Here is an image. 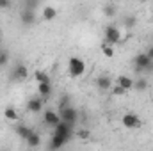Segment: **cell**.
Instances as JSON below:
<instances>
[{
  "mask_svg": "<svg viewBox=\"0 0 153 151\" xmlns=\"http://www.w3.org/2000/svg\"><path fill=\"white\" fill-rule=\"evenodd\" d=\"M71 135H73V126L61 121L57 126H53V137L50 141V148L52 150H61L62 146H66L70 142Z\"/></svg>",
  "mask_w": 153,
  "mask_h": 151,
  "instance_id": "obj_1",
  "label": "cell"
},
{
  "mask_svg": "<svg viewBox=\"0 0 153 151\" xmlns=\"http://www.w3.org/2000/svg\"><path fill=\"white\" fill-rule=\"evenodd\" d=\"M68 71L73 78H78L85 73V62L80 57H70L68 61Z\"/></svg>",
  "mask_w": 153,
  "mask_h": 151,
  "instance_id": "obj_2",
  "label": "cell"
},
{
  "mask_svg": "<svg viewBox=\"0 0 153 151\" xmlns=\"http://www.w3.org/2000/svg\"><path fill=\"white\" fill-rule=\"evenodd\" d=\"M134 64L137 68V71H150L153 70V59L146 53V52H141L134 57Z\"/></svg>",
  "mask_w": 153,
  "mask_h": 151,
  "instance_id": "obj_3",
  "label": "cell"
},
{
  "mask_svg": "<svg viewBox=\"0 0 153 151\" xmlns=\"http://www.w3.org/2000/svg\"><path fill=\"white\" fill-rule=\"evenodd\" d=\"M59 115H61V121H64V123H68L71 126H75V123L78 121V112H76V109H73L71 105L61 107L59 109Z\"/></svg>",
  "mask_w": 153,
  "mask_h": 151,
  "instance_id": "obj_4",
  "label": "cell"
},
{
  "mask_svg": "<svg viewBox=\"0 0 153 151\" xmlns=\"http://www.w3.org/2000/svg\"><path fill=\"white\" fill-rule=\"evenodd\" d=\"M103 38H105V43L109 44H117L121 41V30L114 25H107L103 29Z\"/></svg>",
  "mask_w": 153,
  "mask_h": 151,
  "instance_id": "obj_5",
  "label": "cell"
},
{
  "mask_svg": "<svg viewBox=\"0 0 153 151\" xmlns=\"http://www.w3.org/2000/svg\"><path fill=\"white\" fill-rule=\"evenodd\" d=\"M121 124H123L125 128H128V130H135V128H139V126L143 124V121H141V117H139L137 114L126 112L121 117Z\"/></svg>",
  "mask_w": 153,
  "mask_h": 151,
  "instance_id": "obj_6",
  "label": "cell"
},
{
  "mask_svg": "<svg viewBox=\"0 0 153 151\" xmlns=\"http://www.w3.org/2000/svg\"><path fill=\"white\" fill-rule=\"evenodd\" d=\"M43 121L46 123V126H57L59 123H61V115H59V110L55 112V110H52V109H48V110H45V115H43Z\"/></svg>",
  "mask_w": 153,
  "mask_h": 151,
  "instance_id": "obj_7",
  "label": "cell"
},
{
  "mask_svg": "<svg viewBox=\"0 0 153 151\" xmlns=\"http://www.w3.org/2000/svg\"><path fill=\"white\" fill-rule=\"evenodd\" d=\"M20 20H22V23H23L25 27L34 25V23H36V13H34V9H30V7L23 9V11L20 13Z\"/></svg>",
  "mask_w": 153,
  "mask_h": 151,
  "instance_id": "obj_8",
  "label": "cell"
},
{
  "mask_svg": "<svg viewBox=\"0 0 153 151\" xmlns=\"http://www.w3.org/2000/svg\"><path fill=\"white\" fill-rule=\"evenodd\" d=\"M43 100H45V98H41V96L30 98V100L27 101V110L32 112V114H39L43 110Z\"/></svg>",
  "mask_w": 153,
  "mask_h": 151,
  "instance_id": "obj_9",
  "label": "cell"
},
{
  "mask_svg": "<svg viewBox=\"0 0 153 151\" xmlns=\"http://www.w3.org/2000/svg\"><path fill=\"white\" fill-rule=\"evenodd\" d=\"M27 76H29V70H27V66L18 64V66L14 68V71H13L11 78H13V80H25Z\"/></svg>",
  "mask_w": 153,
  "mask_h": 151,
  "instance_id": "obj_10",
  "label": "cell"
},
{
  "mask_svg": "<svg viewBox=\"0 0 153 151\" xmlns=\"http://www.w3.org/2000/svg\"><path fill=\"white\" fill-rule=\"evenodd\" d=\"M116 84H119L121 87H125L126 91L134 89V78H130L128 75H119L116 78Z\"/></svg>",
  "mask_w": 153,
  "mask_h": 151,
  "instance_id": "obj_11",
  "label": "cell"
},
{
  "mask_svg": "<svg viewBox=\"0 0 153 151\" xmlns=\"http://www.w3.org/2000/svg\"><path fill=\"white\" fill-rule=\"evenodd\" d=\"M38 93L41 98H50V94H52V84L50 82H39Z\"/></svg>",
  "mask_w": 153,
  "mask_h": 151,
  "instance_id": "obj_12",
  "label": "cell"
},
{
  "mask_svg": "<svg viewBox=\"0 0 153 151\" xmlns=\"http://www.w3.org/2000/svg\"><path fill=\"white\" fill-rule=\"evenodd\" d=\"M55 18H57V9L52 7V5H46V7L43 9V20H45V21H52V20H55Z\"/></svg>",
  "mask_w": 153,
  "mask_h": 151,
  "instance_id": "obj_13",
  "label": "cell"
},
{
  "mask_svg": "<svg viewBox=\"0 0 153 151\" xmlns=\"http://www.w3.org/2000/svg\"><path fill=\"white\" fill-rule=\"evenodd\" d=\"M96 85H98L100 91H107V89H111L112 80H111L109 76H98V78H96Z\"/></svg>",
  "mask_w": 153,
  "mask_h": 151,
  "instance_id": "obj_14",
  "label": "cell"
},
{
  "mask_svg": "<svg viewBox=\"0 0 153 151\" xmlns=\"http://www.w3.org/2000/svg\"><path fill=\"white\" fill-rule=\"evenodd\" d=\"M25 142H27L29 148H38L39 144H41V137H39V133H36V132L32 130V133L25 139Z\"/></svg>",
  "mask_w": 153,
  "mask_h": 151,
  "instance_id": "obj_15",
  "label": "cell"
},
{
  "mask_svg": "<svg viewBox=\"0 0 153 151\" xmlns=\"http://www.w3.org/2000/svg\"><path fill=\"white\" fill-rule=\"evenodd\" d=\"M134 89H135L137 93H144V91L148 89V80H146V78H137V80H134Z\"/></svg>",
  "mask_w": 153,
  "mask_h": 151,
  "instance_id": "obj_16",
  "label": "cell"
},
{
  "mask_svg": "<svg viewBox=\"0 0 153 151\" xmlns=\"http://www.w3.org/2000/svg\"><path fill=\"white\" fill-rule=\"evenodd\" d=\"M4 117L7 119V121H18V112H16V109L14 107H5V110H4Z\"/></svg>",
  "mask_w": 153,
  "mask_h": 151,
  "instance_id": "obj_17",
  "label": "cell"
},
{
  "mask_svg": "<svg viewBox=\"0 0 153 151\" xmlns=\"http://www.w3.org/2000/svg\"><path fill=\"white\" fill-rule=\"evenodd\" d=\"M16 133L25 141V139L32 133V130H30V128H27V126H23V124H20V126H16Z\"/></svg>",
  "mask_w": 153,
  "mask_h": 151,
  "instance_id": "obj_18",
  "label": "cell"
},
{
  "mask_svg": "<svg viewBox=\"0 0 153 151\" xmlns=\"http://www.w3.org/2000/svg\"><path fill=\"white\" fill-rule=\"evenodd\" d=\"M102 52H103V55L109 57V59L114 57V48H112V44H109V43H105V41H103V44H102Z\"/></svg>",
  "mask_w": 153,
  "mask_h": 151,
  "instance_id": "obj_19",
  "label": "cell"
},
{
  "mask_svg": "<svg viewBox=\"0 0 153 151\" xmlns=\"http://www.w3.org/2000/svg\"><path fill=\"white\" fill-rule=\"evenodd\" d=\"M34 80H38V84L39 82H50V76H48V73H45V71L38 70V71L34 73Z\"/></svg>",
  "mask_w": 153,
  "mask_h": 151,
  "instance_id": "obj_20",
  "label": "cell"
},
{
  "mask_svg": "<svg viewBox=\"0 0 153 151\" xmlns=\"http://www.w3.org/2000/svg\"><path fill=\"white\" fill-rule=\"evenodd\" d=\"M7 62H9V53H7V50H0V68L5 66Z\"/></svg>",
  "mask_w": 153,
  "mask_h": 151,
  "instance_id": "obj_21",
  "label": "cell"
},
{
  "mask_svg": "<svg viewBox=\"0 0 153 151\" xmlns=\"http://www.w3.org/2000/svg\"><path fill=\"white\" fill-rule=\"evenodd\" d=\"M103 13H105V16L112 18V16H116V7L114 5H105L103 7Z\"/></svg>",
  "mask_w": 153,
  "mask_h": 151,
  "instance_id": "obj_22",
  "label": "cell"
},
{
  "mask_svg": "<svg viewBox=\"0 0 153 151\" xmlns=\"http://www.w3.org/2000/svg\"><path fill=\"white\" fill-rule=\"evenodd\" d=\"M123 21H125V27H126V29H132V27L135 25V18H134V16H126Z\"/></svg>",
  "mask_w": 153,
  "mask_h": 151,
  "instance_id": "obj_23",
  "label": "cell"
},
{
  "mask_svg": "<svg viewBox=\"0 0 153 151\" xmlns=\"http://www.w3.org/2000/svg\"><path fill=\"white\" fill-rule=\"evenodd\" d=\"M112 93H114L116 96H125V93H126V89H125V87H121V85L117 84V85H116L114 89H112Z\"/></svg>",
  "mask_w": 153,
  "mask_h": 151,
  "instance_id": "obj_24",
  "label": "cell"
},
{
  "mask_svg": "<svg viewBox=\"0 0 153 151\" xmlns=\"http://www.w3.org/2000/svg\"><path fill=\"white\" fill-rule=\"evenodd\" d=\"M76 137H80V139H89V137H91V132H89V130H78V132H76Z\"/></svg>",
  "mask_w": 153,
  "mask_h": 151,
  "instance_id": "obj_25",
  "label": "cell"
},
{
  "mask_svg": "<svg viewBox=\"0 0 153 151\" xmlns=\"http://www.w3.org/2000/svg\"><path fill=\"white\" fill-rule=\"evenodd\" d=\"M66 105H70V98H68V96H62L61 101H59V109H61V107H66Z\"/></svg>",
  "mask_w": 153,
  "mask_h": 151,
  "instance_id": "obj_26",
  "label": "cell"
},
{
  "mask_svg": "<svg viewBox=\"0 0 153 151\" xmlns=\"http://www.w3.org/2000/svg\"><path fill=\"white\" fill-rule=\"evenodd\" d=\"M11 7V0H0V9H9Z\"/></svg>",
  "mask_w": 153,
  "mask_h": 151,
  "instance_id": "obj_27",
  "label": "cell"
},
{
  "mask_svg": "<svg viewBox=\"0 0 153 151\" xmlns=\"http://www.w3.org/2000/svg\"><path fill=\"white\" fill-rule=\"evenodd\" d=\"M146 53H148V55H150V57L153 59V46H150V48L146 50Z\"/></svg>",
  "mask_w": 153,
  "mask_h": 151,
  "instance_id": "obj_28",
  "label": "cell"
},
{
  "mask_svg": "<svg viewBox=\"0 0 153 151\" xmlns=\"http://www.w3.org/2000/svg\"><path fill=\"white\" fill-rule=\"evenodd\" d=\"M0 44H2V39H0Z\"/></svg>",
  "mask_w": 153,
  "mask_h": 151,
  "instance_id": "obj_29",
  "label": "cell"
}]
</instances>
